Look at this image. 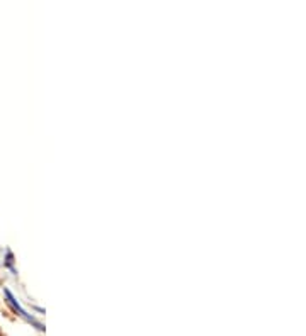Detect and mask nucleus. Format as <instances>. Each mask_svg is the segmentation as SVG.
I'll return each mask as SVG.
<instances>
[{"label":"nucleus","mask_w":306,"mask_h":336,"mask_svg":"<svg viewBox=\"0 0 306 336\" xmlns=\"http://www.w3.org/2000/svg\"><path fill=\"white\" fill-rule=\"evenodd\" d=\"M5 296H7V299H9V302H10V304H12V307L15 309V311H19V314H20V316H24L26 319H28V321H31V323H34V324H36V326H38L39 329H43V328H41V326H39V324H38V323H36V321H34V319H33V318H31V316H29V314H28V312H26V311H24V309H23V307H20V304H19L17 301H15V299H14V296H12V294H10V290H7V289H5Z\"/></svg>","instance_id":"obj_1"}]
</instances>
